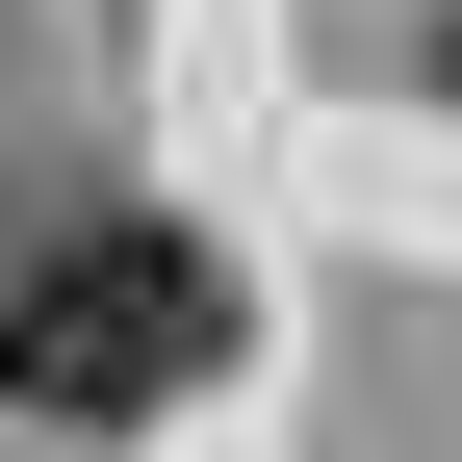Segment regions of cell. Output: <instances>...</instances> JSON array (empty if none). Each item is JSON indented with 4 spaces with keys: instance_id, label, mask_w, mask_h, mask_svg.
Listing matches in <instances>:
<instances>
[{
    "instance_id": "6da1fadb",
    "label": "cell",
    "mask_w": 462,
    "mask_h": 462,
    "mask_svg": "<svg viewBox=\"0 0 462 462\" xmlns=\"http://www.w3.org/2000/svg\"><path fill=\"white\" fill-rule=\"evenodd\" d=\"M231 360V257L206 231H51L26 282H0V385H26V411H180V385Z\"/></svg>"
}]
</instances>
